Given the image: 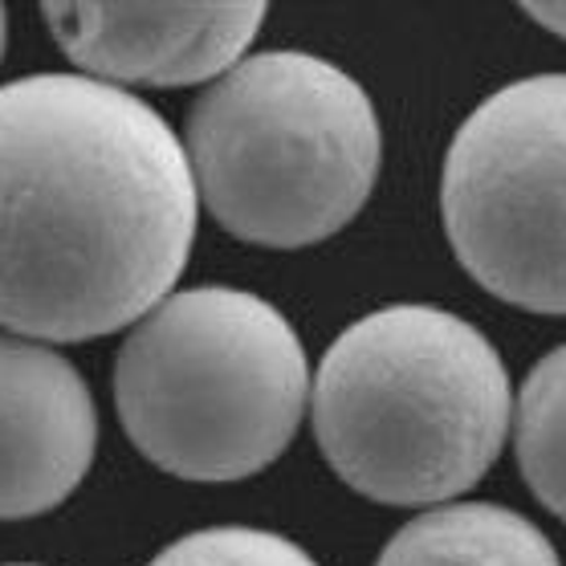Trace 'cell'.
<instances>
[{
	"mask_svg": "<svg viewBox=\"0 0 566 566\" xmlns=\"http://www.w3.org/2000/svg\"><path fill=\"white\" fill-rule=\"evenodd\" d=\"M192 164L151 106L86 74L0 86V326L82 343L135 326L196 241Z\"/></svg>",
	"mask_w": 566,
	"mask_h": 566,
	"instance_id": "6da1fadb",
	"label": "cell"
},
{
	"mask_svg": "<svg viewBox=\"0 0 566 566\" xmlns=\"http://www.w3.org/2000/svg\"><path fill=\"white\" fill-rule=\"evenodd\" d=\"M314 437L350 490L384 505H437L502 457L514 396L490 338L437 306L350 322L310 384Z\"/></svg>",
	"mask_w": 566,
	"mask_h": 566,
	"instance_id": "7a4b0ae2",
	"label": "cell"
},
{
	"mask_svg": "<svg viewBox=\"0 0 566 566\" xmlns=\"http://www.w3.org/2000/svg\"><path fill=\"white\" fill-rule=\"evenodd\" d=\"M200 205L249 245L302 249L367 205L384 130L359 82L314 53H258L220 74L188 115Z\"/></svg>",
	"mask_w": 566,
	"mask_h": 566,
	"instance_id": "3957f363",
	"label": "cell"
},
{
	"mask_svg": "<svg viewBox=\"0 0 566 566\" xmlns=\"http://www.w3.org/2000/svg\"><path fill=\"white\" fill-rule=\"evenodd\" d=\"M310 403L302 338L282 310L232 285L164 297L130 326L115 408L135 449L184 481H245L294 440Z\"/></svg>",
	"mask_w": 566,
	"mask_h": 566,
	"instance_id": "277c9868",
	"label": "cell"
},
{
	"mask_svg": "<svg viewBox=\"0 0 566 566\" xmlns=\"http://www.w3.org/2000/svg\"><path fill=\"white\" fill-rule=\"evenodd\" d=\"M440 217L476 285L566 314V74L510 82L464 118L444 155Z\"/></svg>",
	"mask_w": 566,
	"mask_h": 566,
	"instance_id": "5b68a950",
	"label": "cell"
},
{
	"mask_svg": "<svg viewBox=\"0 0 566 566\" xmlns=\"http://www.w3.org/2000/svg\"><path fill=\"white\" fill-rule=\"evenodd\" d=\"M41 17L86 77L192 86L245 62L265 4H45Z\"/></svg>",
	"mask_w": 566,
	"mask_h": 566,
	"instance_id": "8992f818",
	"label": "cell"
},
{
	"mask_svg": "<svg viewBox=\"0 0 566 566\" xmlns=\"http://www.w3.org/2000/svg\"><path fill=\"white\" fill-rule=\"evenodd\" d=\"M98 412L70 359L0 335V522L50 514L91 473Z\"/></svg>",
	"mask_w": 566,
	"mask_h": 566,
	"instance_id": "52a82bcc",
	"label": "cell"
},
{
	"mask_svg": "<svg viewBox=\"0 0 566 566\" xmlns=\"http://www.w3.org/2000/svg\"><path fill=\"white\" fill-rule=\"evenodd\" d=\"M375 566H563L551 538L505 505H440L399 530Z\"/></svg>",
	"mask_w": 566,
	"mask_h": 566,
	"instance_id": "ba28073f",
	"label": "cell"
},
{
	"mask_svg": "<svg viewBox=\"0 0 566 566\" xmlns=\"http://www.w3.org/2000/svg\"><path fill=\"white\" fill-rule=\"evenodd\" d=\"M514 449L526 485L566 522V343L534 363L517 391Z\"/></svg>",
	"mask_w": 566,
	"mask_h": 566,
	"instance_id": "9c48e42d",
	"label": "cell"
},
{
	"mask_svg": "<svg viewBox=\"0 0 566 566\" xmlns=\"http://www.w3.org/2000/svg\"><path fill=\"white\" fill-rule=\"evenodd\" d=\"M147 566H318L297 542L258 526H212L171 542Z\"/></svg>",
	"mask_w": 566,
	"mask_h": 566,
	"instance_id": "30bf717a",
	"label": "cell"
},
{
	"mask_svg": "<svg viewBox=\"0 0 566 566\" xmlns=\"http://www.w3.org/2000/svg\"><path fill=\"white\" fill-rule=\"evenodd\" d=\"M526 17L538 21L542 29L558 33V38H566V4H526Z\"/></svg>",
	"mask_w": 566,
	"mask_h": 566,
	"instance_id": "8fae6325",
	"label": "cell"
},
{
	"mask_svg": "<svg viewBox=\"0 0 566 566\" xmlns=\"http://www.w3.org/2000/svg\"><path fill=\"white\" fill-rule=\"evenodd\" d=\"M4 38H9V17L0 9V57H4Z\"/></svg>",
	"mask_w": 566,
	"mask_h": 566,
	"instance_id": "7c38bea8",
	"label": "cell"
},
{
	"mask_svg": "<svg viewBox=\"0 0 566 566\" xmlns=\"http://www.w3.org/2000/svg\"><path fill=\"white\" fill-rule=\"evenodd\" d=\"M13 566H29V563H13Z\"/></svg>",
	"mask_w": 566,
	"mask_h": 566,
	"instance_id": "4fadbf2b",
	"label": "cell"
}]
</instances>
